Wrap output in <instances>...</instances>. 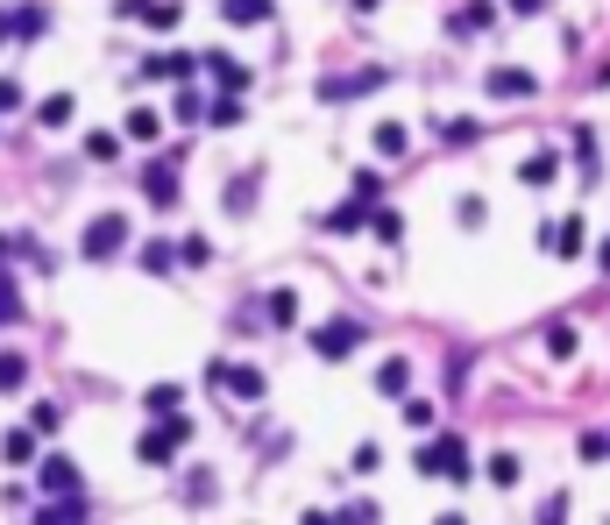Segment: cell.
I'll return each instance as SVG.
<instances>
[{"mask_svg": "<svg viewBox=\"0 0 610 525\" xmlns=\"http://www.w3.org/2000/svg\"><path fill=\"white\" fill-rule=\"evenodd\" d=\"M0 462H15V469H22V462H36V426H15L8 440H0Z\"/></svg>", "mask_w": 610, "mask_h": 525, "instance_id": "9", "label": "cell"}, {"mask_svg": "<svg viewBox=\"0 0 610 525\" xmlns=\"http://www.w3.org/2000/svg\"><path fill=\"white\" fill-rule=\"evenodd\" d=\"M43 29H50L43 8H22V15H15V36H43Z\"/></svg>", "mask_w": 610, "mask_h": 525, "instance_id": "27", "label": "cell"}, {"mask_svg": "<svg viewBox=\"0 0 610 525\" xmlns=\"http://www.w3.org/2000/svg\"><path fill=\"white\" fill-rule=\"evenodd\" d=\"M128 135H135V142L157 135V107H135V114H128Z\"/></svg>", "mask_w": 610, "mask_h": 525, "instance_id": "25", "label": "cell"}, {"mask_svg": "<svg viewBox=\"0 0 610 525\" xmlns=\"http://www.w3.org/2000/svg\"><path fill=\"white\" fill-rule=\"evenodd\" d=\"M504 8H511V15H540V8H547V0H504Z\"/></svg>", "mask_w": 610, "mask_h": 525, "instance_id": "34", "label": "cell"}, {"mask_svg": "<svg viewBox=\"0 0 610 525\" xmlns=\"http://www.w3.org/2000/svg\"><path fill=\"white\" fill-rule=\"evenodd\" d=\"M0 320H15V284L0 277Z\"/></svg>", "mask_w": 610, "mask_h": 525, "instance_id": "33", "label": "cell"}, {"mask_svg": "<svg viewBox=\"0 0 610 525\" xmlns=\"http://www.w3.org/2000/svg\"><path fill=\"white\" fill-rule=\"evenodd\" d=\"M185 440H192V426H185V419H164V426H149V433L135 440V455L157 469V462H178V447H185Z\"/></svg>", "mask_w": 610, "mask_h": 525, "instance_id": "3", "label": "cell"}, {"mask_svg": "<svg viewBox=\"0 0 610 525\" xmlns=\"http://www.w3.org/2000/svg\"><path fill=\"white\" fill-rule=\"evenodd\" d=\"M0 36H15V15H0Z\"/></svg>", "mask_w": 610, "mask_h": 525, "instance_id": "36", "label": "cell"}, {"mask_svg": "<svg viewBox=\"0 0 610 525\" xmlns=\"http://www.w3.org/2000/svg\"><path fill=\"white\" fill-rule=\"evenodd\" d=\"M582 462H610V433H582Z\"/></svg>", "mask_w": 610, "mask_h": 525, "instance_id": "28", "label": "cell"}, {"mask_svg": "<svg viewBox=\"0 0 610 525\" xmlns=\"http://www.w3.org/2000/svg\"><path fill=\"white\" fill-rule=\"evenodd\" d=\"M483 93H490V100H532V93H540V79L518 71V64H497L490 79H483Z\"/></svg>", "mask_w": 610, "mask_h": 525, "instance_id": "6", "label": "cell"}, {"mask_svg": "<svg viewBox=\"0 0 610 525\" xmlns=\"http://www.w3.org/2000/svg\"><path fill=\"white\" fill-rule=\"evenodd\" d=\"M376 8H384V0H355V15H376Z\"/></svg>", "mask_w": 610, "mask_h": 525, "instance_id": "35", "label": "cell"}, {"mask_svg": "<svg viewBox=\"0 0 610 525\" xmlns=\"http://www.w3.org/2000/svg\"><path fill=\"white\" fill-rule=\"evenodd\" d=\"M490 15H497L490 0H476V8H462V15H454V29H462V36H469V29H490Z\"/></svg>", "mask_w": 610, "mask_h": 525, "instance_id": "23", "label": "cell"}, {"mask_svg": "<svg viewBox=\"0 0 610 525\" xmlns=\"http://www.w3.org/2000/svg\"><path fill=\"white\" fill-rule=\"evenodd\" d=\"M327 228H334V235H355V228H369V206H362V199H355V206H334V213H327Z\"/></svg>", "mask_w": 610, "mask_h": 525, "instance_id": "13", "label": "cell"}, {"mask_svg": "<svg viewBox=\"0 0 610 525\" xmlns=\"http://www.w3.org/2000/svg\"><path fill=\"white\" fill-rule=\"evenodd\" d=\"M206 384L227 391V398H242V405H256V398H263V369H249V362H213Z\"/></svg>", "mask_w": 610, "mask_h": 525, "instance_id": "4", "label": "cell"}, {"mask_svg": "<svg viewBox=\"0 0 610 525\" xmlns=\"http://www.w3.org/2000/svg\"><path fill=\"white\" fill-rule=\"evenodd\" d=\"M86 157H93V164H114V157H121V135H114V128H93V135H86Z\"/></svg>", "mask_w": 610, "mask_h": 525, "instance_id": "14", "label": "cell"}, {"mask_svg": "<svg viewBox=\"0 0 610 525\" xmlns=\"http://www.w3.org/2000/svg\"><path fill=\"white\" fill-rule=\"evenodd\" d=\"M376 86H384V71L369 64V71H341V79H327L320 100H355V93H376Z\"/></svg>", "mask_w": 610, "mask_h": 525, "instance_id": "7", "label": "cell"}, {"mask_svg": "<svg viewBox=\"0 0 610 525\" xmlns=\"http://www.w3.org/2000/svg\"><path fill=\"white\" fill-rule=\"evenodd\" d=\"M171 263H178V249H171V242H142V270H149V277H164Z\"/></svg>", "mask_w": 610, "mask_h": 525, "instance_id": "19", "label": "cell"}, {"mask_svg": "<svg viewBox=\"0 0 610 525\" xmlns=\"http://www.w3.org/2000/svg\"><path fill=\"white\" fill-rule=\"evenodd\" d=\"M206 64H213V71H220V86H242V64H235V57H220V50H213V57H206Z\"/></svg>", "mask_w": 610, "mask_h": 525, "instance_id": "29", "label": "cell"}, {"mask_svg": "<svg viewBox=\"0 0 610 525\" xmlns=\"http://www.w3.org/2000/svg\"><path fill=\"white\" fill-rule=\"evenodd\" d=\"M369 228H376V235H384V242H398V235H405V220H398V213L384 206V213H369Z\"/></svg>", "mask_w": 610, "mask_h": 525, "instance_id": "26", "label": "cell"}, {"mask_svg": "<svg viewBox=\"0 0 610 525\" xmlns=\"http://www.w3.org/2000/svg\"><path fill=\"white\" fill-rule=\"evenodd\" d=\"M490 483L511 490V483H518V455H490Z\"/></svg>", "mask_w": 610, "mask_h": 525, "instance_id": "24", "label": "cell"}, {"mask_svg": "<svg viewBox=\"0 0 610 525\" xmlns=\"http://www.w3.org/2000/svg\"><path fill=\"white\" fill-rule=\"evenodd\" d=\"M149 71H157V79H185L192 64H185V57H149Z\"/></svg>", "mask_w": 610, "mask_h": 525, "instance_id": "30", "label": "cell"}, {"mask_svg": "<svg viewBox=\"0 0 610 525\" xmlns=\"http://www.w3.org/2000/svg\"><path fill=\"white\" fill-rule=\"evenodd\" d=\"M419 476H454V483H469V447H462V440H426V447H419Z\"/></svg>", "mask_w": 610, "mask_h": 525, "instance_id": "2", "label": "cell"}, {"mask_svg": "<svg viewBox=\"0 0 610 525\" xmlns=\"http://www.w3.org/2000/svg\"><path fill=\"white\" fill-rule=\"evenodd\" d=\"M263 320H270V327H291V320H298V298H291V291H270V298H263Z\"/></svg>", "mask_w": 610, "mask_h": 525, "instance_id": "15", "label": "cell"}, {"mask_svg": "<svg viewBox=\"0 0 610 525\" xmlns=\"http://www.w3.org/2000/svg\"><path fill=\"white\" fill-rule=\"evenodd\" d=\"M149 412H178V384H157V391H149Z\"/></svg>", "mask_w": 610, "mask_h": 525, "instance_id": "31", "label": "cell"}, {"mask_svg": "<svg viewBox=\"0 0 610 525\" xmlns=\"http://www.w3.org/2000/svg\"><path fill=\"white\" fill-rule=\"evenodd\" d=\"M405 384H412V369H405V355H391L384 369H376V391H384V398H405Z\"/></svg>", "mask_w": 610, "mask_h": 525, "instance_id": "11", "label": "cell"}, {"mask_svg": "<svg viewBox=\"0 0 610 525\" xmlns=\"http://www.w3.org/2000/svg\"><path fill=\"white\" fill-rule=\"evenodd\" d=\"M0 263H8V235H0Z\"/></svg>", "mask_w": 610, "mask_h": 525, "instance_id": "37", "label": "cell"}, {"mask_svg": "<svg viewBox=\"0 0 610 525\" xmlns=\"http://www.w3.org/2000/svg\"><path fill=\"white\" fill-rule=\"evenodd\" d=\"M121 249H128V220H121V213H100L93 228H86V242H79L86 263H114Z\"/></svg>", "mask_w": 610, "mask_h": 525, "instance_id": "1", "label": "cell"}, {"mask_svg": "<svg viewBox=\"0 0 610 525\" xmlns=\"http://www.w3.org/2000/svg\"><path fill=\"white\" fill-rule=\"evenodd\" d=\"M71 114H79V107H71V93H50V100L36 107V121H43V128H71Z\"/></svg>", "mask_w": 610, "mask_h": 525, "instance_id": "12", "label": "cell"}, {"mask_svg": "<svg viewBox=\"0 0 610 525\" xmlns=\"http://www.w3.org/2000/svg\"><path fill=\"white\" fill-rule=\"evenodd\" d=\"M554 171H561L554 157H525V164H518V178H525V185H554Z\"/></svg>", "mask_w": 610, "mask_h": 525, "instance_id": "21", "label": "cell"}, {"mask_svg": "<svg viewBox=\"0 0 610 525\" xmlns=\"http://www.w3.org/2000/svg\"><path fill=\"white\" fill-rule=\"evenodd\" d=\"M220 15L249 29V22H263V15H270V0H220Z\"/></svg>", "mask_w": 610, "mask_h": 525, "instance_id": "16", "label": "cell"}, {"mask_svg": "<svg viewBox=\"0 0 610 525\" xmlns=\"http://www.w3.org/2000/svg\"><path fill=\"white\" fill-rule=\"evenodd\" d=\"M43 490H50V497H79V469H71L64 455H50V462H43Z\"/></svg>", "mask_w": 610, "mask_h": 525, "instance_id": "8", "label": "cell"}, {"mask_svg": "<svg viewBox=\"0 0 610 525\" xmlns=\"http://www.w3.org/2000/svg\"><path fill=\"white\" fill-rule=\"evenodd\" d=\"M142 192H149V199H157V206H171V199H178V171H171V164H149V178H142Z\"/></svg>", "mask_w": 610, "mask_h": 525, "instance_id": "10", "label": "cell"}, {"mask_svg": "<svg viewBox=\"0 0 610 525\" xmlns=\"http://www.w3.org/2000/svg\"><path fill=\"white\" fill-rule=\"evenodd\" d=\"M362 341H369V327H362V320H327V327L313 334V348H320L327 362H341V355H355Z\"/></svg>", "mask_w": 610, "mask_h": 525, "instance_id": "5", "label": "cell"}, {"mask_svg": "<svg viewBox=\"0 0 610 525\" xmlns=\"http://www.w3.org/2000/svg\"><path fill=\"white\" fill-rule=\"evenodd\" d=\"M376 157H405V128H398V121L376 128Z\"/></svg>", "mask_w": 610, "mask_h": 525, "instance_id": "22", "label": "cell"}, {"mask_svg": "<svg viewBox=\"0 0 610 525\" xmlns=\"http://www.w3.org/2000/svg\"><path fill=\"white\" fill-rule=\"evenodd\" d=\"M22 377H29V362L15 348H0V391H22Z\"/></svg>", "mask_w": 610, "mask_h": 525, "instance_id": "20", "label": "cell"}, {"mask_svg": "<svg viewBox=\"0 0 610 525\" xmlns=\"http://www.w3.org/2000/svg\"><path fill=\"white\" fill-rule=\"evenodd\" d=\"M15 107H22V86H15V79H0V114H15Z\"/></svg>", "mask_w": 610, "mask_h": 525, "instance_id": "32", "label": "cell"}, {"mask_svg": "<svg viewBox=\"0 0 610 525\" xmlns=\"http://www.w3.org/2000/svg\"><path fill=\"white\" fill-rule=\"evenodd\" d=\"M547 249H554V256H575V249H582V220H561V228H547Z\"/></svg>", "mask_w": 610, "mask_h": 525, "instance_id": "17", "label": "cell"}, {"mask_svg": "<svg viewBox=\"0 0 610 525\" xmlns=\"http://www.w3.org/2000/svg\"><path fill=\"white\" fill-rule=\"evenodd\" d=\"M575 348H582V334H575L568 320H561V327H547V355H554V362H568Z\"/></svg>", "mask_w": 610, "mask_h": 525, "instance_id": "18", "label": "cell"}]
</instances>
